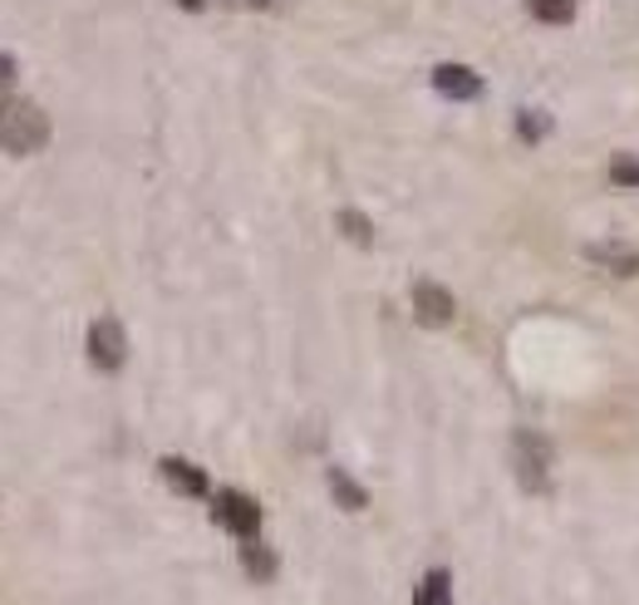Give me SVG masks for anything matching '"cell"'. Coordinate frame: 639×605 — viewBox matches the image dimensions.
Masks as SVG:
<instances>
[{"label":"cell","mask_w":639,"mask_h":605,"mask_svg":"<svg viewBox=\"0 0 639 605\" xmlns=\"http://www.w3.org/2000/svg\"><path fill=\"white\" fill-rule=\"evenodd\" d=\"M50 143V119L30 99H0V148L6 153H40Z\"/></svg>","instance_id":"6da1fadb"},{"label":"cell","mask_w":639,"mask_h":605,"mask_svg":"<svg viewBox=\"0 0 639 605\" xmlns=\"http://www.w3.org/2000/svg\"><path fill=\"white\" fill-rule=\"evenodd\" d=\"M511 473H517L521 493H551V443L531 428H517L511 433Z\"/></svg>","instance_id":"7a4b0ae2"},{"label":"cell","mask_w":639,"mask_h":605,"mask_svg":"<svg viewBox=\"0 0 639 605\" xmlns=\"http://www.w3.org/2000/svg\"><path fill=\"white\" fill-rule=\"evenodd\" d=\"M212 522L232 532L236 542L261 536V502L246 497V493H236V487H222V493H212Z\"/></svg>","instance_id":"3957f363"},{"label":"cell","mask_w":639,"mask_h":605,"mask_svg":"<svg viewBox=\"0 0 639 605\" xmlns=\"http://www.w3.org/2000/svg\"><path fill=\"white\" fill-rule=\"evenodd\" d=\"M89 364L104 374H119L123 360H129V335H123V325L113 321V315H99L94 325H89Z\"/></svg>","instance_id":"277c9868"},{"label":"cell","mask_w":639,"mask_h":605,"mask_svg":"<svg viewBox=\"0 0 639 605\" xmlns=\"http://www.w3.org/2000/svg\"><path fill=\"white\" fill-rule=\"evenodd\" d=\"M453 315H458V301H453L448 285H438V281H418L414 285V321L424 330L453 325Z\"/></svg>","instance_id":"5b68a950"},{"label":"cell","mask_w":639,"mask_h":605,"mask_svg":"<svg viewBox=\"0 0 639 605\" xmlns=\"http://www.w3.org/2000/svg\"><path fill=\"white\" fill-rule=\"evenodd\" d=\"M433 89H438L443 99H453V104H473V99H483V74L467 70V64H438L433 70Z\"/></svg>","instance_id":"8992f818"},{"label":"cell","mask_w":639,"mask_h":605,"mask_svg":"<svg viewBox=\"0 0 639 605\" xmlns=\"http://www.w3.org/2000/svg\"><path fill=\"white\" fill-rule=\"evenodd\" d=\"M586 261L600 266L605 276H639V246H630V242H590Z\"/></svg>","instance_id":"52a82bcc"},{"label":"cell","mask_w":639,"mask_h":605,"mask_svg":"<svg viewBox=\"0 0 639 605\" xmlns=\"http://www.w3.org/2000/svg\"><path fill=\"white\" fill-rule=\"evenodd\" d=\"M158 473H163V483L173 487V493H182V497H212V477L202 473L197 463H187V458H163V463H158Z\"/></svg>","instance_id":"ba28073f"},{"label":"cell","mask_w":639,"mask_h":605,"mask_svg":"<svg viewBox=\"0 0 639 605\" xmlns=\"http://www.w3.org/2000/svg\"><path fill=\"white\" fill-rule=\"evenodd\" d=\"M242 571L251 581H276L281 562H276V552H271L261 536H246V542H242Z\"/></svg>","instance_id":"9c48e42d"},{"label":"cell","mask_w":639,"mask_h":605,"mask_svg":"<svg viewBox=\"0 0 639 605\" xmlns=\"http://www.w3.org/2000/svg\"><path fill=\"white\" fill-rule=\"evenodd\" d=\"M325 483H329V497H335L345 512H364V507H369V493H364V487L345 473V467H329Z\"/></svg>","instance_id":"30bf717a"},{"label":"cell","mask_w":639,"mask_h":605,"mask_svg":"<svg viewBox=\"0 0 639 605\" xmlns=\"http://www.w3.org/2000/svg\"><path fill=\"white\" fill-rule=\"evenodd\" d=\"M414 605H453V576L443 566L424 571V581H418L414 591Z\"/></svg>","instance_id":"8fae6325"},{"label":"cell","mask_w":639,"mask_h":605,"mask_svg":"<svg viewBox=\"0 0 639 605\" xmlns=\"http://www.w3.org/2000/svg\"><path fill=\"white\" fill-rule=\"evenodd\" d=\"M531 20H541V26H570L580 10V0H527Z\"/></svg>","instance_id":"7c38bea8"},{"label":"cell","mask_w":639,"mask_h":605,"mask_svg":"<svg viewBox=\"0 0 639 605\" xmlns=\"http://www.w3.org/2000/svg\"><path fill=\"white\" fill-rule=\"evenodd\" d=\"M546 133H551V119H546V113L541 109H517V139L521 143H527V148H536V143H541L546 139Z\"/></svg>","instance_id":"4fadbf2b"},{"label":"cell","mask_w":639,"mask_h":605,"mask_svg":"<svg viewBox=\"0 0 639 605\" xmlns=\"http://www.w3.org/2000/svg\"><path fill=\"white\" fill-rule=\"evenodd\" d=\"M335 222H339V232H345V236H349V242H355V246H369V242H374V226H369V216H364V212L345 208V212L335 216Z\"/></svg>","instance_id":"5bb4252c"},{"label":"cell","mask_w":639,"mask_h":605,"mask_svg":"<svg viewBox=\"0 0 639 605\" xmlns=\"http://www.w3.org/2000/svg\"><path fill=\"white\" fill-rule=\"evenodd\" d=\"M610 182L625 192H639V158L635 153H615L610 158Z\"/></svg>","instance_id":"9a60e30c"},{"label":"cell","mask_w":639,"mask_h":605,"mask_svg":"<svg viewBox=\"0 0 639 605\" xmlns=\"http://www.w3.org/2000/svg\"><path fill=\"white\" fill-rule=\"evenodd\" d=\"M6 89H16V60L0 54V99H6Z\"/></svg>","instance_id":"2e32d148"},{"label":"cell","mask_w":639,"mask_h":605,"mask_svg":"<svg viewBox=\"0 0 639 605\" xmlns=\"http://www.w3.org/2000/svg\"><path fill=\"white\" fill-rule=\"evenodd\" d=\"M251 10H271V6H281V0H246Z\"/></svg>","instance_id":"e0dca14e"},{"label":"cell","mask_w":639,"mask_h":605,"mask_svg":"<svg viewBox=\"0 0 639 605\" xmlns=\"http://www.w3.org/2000/svg\"><path fill=\"white\" fill-rule=\"evenodd\" d=\"M178 6H182V10H202V6H207V0H178Z\"/></svg>","instance_id":"ac0fdd59"}]
</instances>
